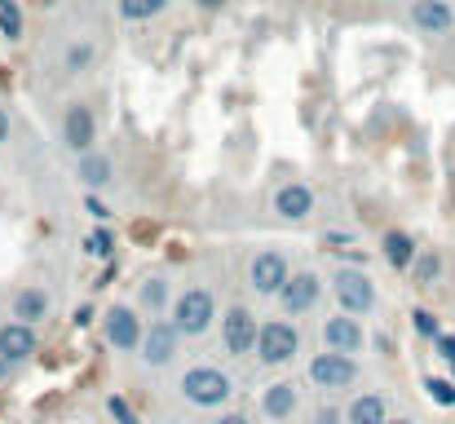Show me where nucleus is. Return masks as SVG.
<instances>
[{"label": "nucleus", "instance_id": "1", "mask_svg": "<svg viewBox=\"0 0 455 424\" xmlns=\"http://www.w3.org/2000/svg\"><path fill=\"white\" fill-rule=\"evenodd\" d=\"M212 318H217V300H212V292H204V287H186V292L172 300V327H177L181 336H204V332L212 327Z\"/></svg>", "mask_w": 455, "mask_h": 424}, {"label": "nucleus", "instance_id": "2", "mask_svg": "<svg viewBox=\"0 0 455 424\" xmlns=\"http://www.w3.org/2000/svg\"><path fill=\"white\" fill-rule=\"evenodd\" d=\"M181 394L195 407H226L230 394H235V380L226 372H217V367H190L181 376Z\"/></svg>", "mask_w": 455, "mask_h": 424}, {"label": "nucleus", "instance_id": "3", "mask_svg": "<svg viewBox=\"0 0 455 424\" xmlns=\"http://www.w3.org/2000/svg\"><path fill=\"white\" fill-rule=\"evenodd\" d=\"M257 354H261V363L283 367V363H292V358L301 354V332H297L292 323H283V318H270V323H261Z\"/></svg>", "mask_w": 455, "mask_h": 424}, {"label": "nucleus", "instance_id": "4", "mask_svg": "<svg viewBox=\"0 0 455 424\" xmlns=\"http://www.w3.org/2000/svg\"><path fill=\"white\" fill-rule=\"evenodd\" d=\"M309 380H314L318 389H349V385L358 380V363H354L349 354H340V349H323V354L309 363Z\"/></svg>", "mask_w": 455, "mask_h": 424}, {"label": "nucleus", "instance_id": "5", "mask_svg": "<svg viewBox=\"0 0 455 424\" xmlns=\"http://www.w3.org/2000/svg\"><path fill=\"white\" fill-rule=\"evenodd\" d=\"M257 336H261V327H257L252 309H243V305L226 309V318H221V340H226V354L248 358V349H257Z\"/></svg>", "mask_w": 455, "mask_h": 424}, {"label": "nucleus", "instance_id": "6", "mask_svg": "<svg viewBox=\"0 0 455 424\" xmlns=\"http://www.w3.org/2000/svg\"><path fill=\"white\" fill-rule=\"evenodd\" d=\"M336 300H340V309L345 314H371L376 309V283L367 279L363 270H340L336 275Z\"/></svg>", "mask_w": 455, "mask_h": 424}, {"label": "nucleus", "instance_id": "7", "mask_svg": "<svg viewBox=\"0 0 455 424\" xmlns=\"http://www.w3.org/2000/svg\"><path fill=\"white\" fill-rule=\"evenodd\" d=\"M248 279H252V287L261 296H279L288 287V279H292V270H288L283 252H257L252 266H248Z\"/></svg>", "mask_w": 455, "mask_h": 424}, {"label": "nucleus", "instance_id": "8", "mask_svg": "<svg viewBox=\"0 0 455 424\" xmlns=\"http://www.w3.org/2000/svg\"><path fill=\"white\" fill-rule=\"evenodd\" d=\"M93 138H98V120H93V111H89L84 102L67 107V120H62V141H67L76 155H89Z\"/></svg>", "mask_w": 455, "mask_h": 424}, {"label": "nucleus", "instance_id": "9", "mask_svg": "<svg viewBox=\"0 0 455 424\" xmlns=\"http://www.w3.org/2000/svg\"><path fill=\"white\" fill-rule=\"evenodd\" d=\"M363 323L354 318V314H336V318H327L323 323V345L327 349H340V354H358L363 349Z\"/></svg>", "mask_w": 455, "mask_h": 424}, {"label": "nucleus", "instance_id": "10", "mask_svg": "<svg viewBox=\"0 0 455 424\" xmlns=\"http://www.w3.org/2000/svg\"><path fill=\"white\" fill-rule=\"evenodd\" d=\"M411 22L425 36H447L455 27V9L447 0H411Z\"/></svg>", "mask_w": 455, "mask_h": 424}, {"label": "nucleus", "instance_id": "11", "mask_svg": "<svg viewBox=\"0 0 455 424\" xmlns=\"http://www.w3.org/2000/svg\"><path fill=\"white\" fill-rule=\"evenodd\" d=\"M142 318L129 309V305H116L111 314H107V340L116 345V349H138L142 345Z\"/></svg>", "mask_w": 455, "mask_h": 424}, {"label": "nucleus", "instance_id": "12", "mask_svg": "<svg viewBox=\"0 0 455 424\" xmlns=\"http://www.w3.org/2000/svg\"><path fill=\"white\" fill-rule=\"evenodd\" d=\"M318 292H323L318 275L301 270V275H292V279H288V287L279 292V305H283V314H292V318H297V314H305V309H314Z\"/></svg>", "mask_w": 455, "mask_h": 424}, {"label": "nucleus", "instance_id": "13", "mask_svg": "<svg viewBox=\"0 0 455 424\" xmlns=\"http://www.w3.org/2000/svg\"><path fill=\"white\" fill-rule=\"evenodd\" d=\"M177 340H181V332H177L172 323H151L147 336H142V358H147L151 367H164V363L177 354Z\"/></svg>", "mask_w": 455, "mask_h": 424}, {"label": "nucleus", "instance_id": "14", "mask_svg": "<svg viewBox=\"0 0 455 424\" xmlns=\"http://www.w3.org/2000/svg\"><path fill=\"white\" fill-rule=\"evenodd\" d=\"M0 354L9 358V363H18V358H31L36 354V332H31V323H4L0 327Z\"/></svg>", "mask_w": 455, "mask_h": 424}, {"label": "nucleus", "instance_id": "15", "mask_svg": "<svg viewBox=\"0 0 455 424\" xmlns=\"http://www.w3.org/2000/svg\"><path fill=\"white\" fill-rule=\"evenodd\" d=\"M309 208H314V195H309V186H301V181H288V186L275 195V212L288 217V221L309 217Z\"/></svg>", "mask_w": 455, "mask_h": 424}, {"label": "nucleus", "instance_id": "16", "mask_svg": "<svg viewBox=\"0 0 455 424\" xmlns=\"http://www.w3.org/2000/svg\"><path fill=\"white\" fill-rule=\"evenodd\" d=\"M261 412H266L270 420H288V416L297 412V385H292V380L270 385V389H266V398H261Z\"/></svg>", "mask_w": 455, "mask_h": 424}, {"label": "nucleus", "instance_id": "17", "mask_svg": "<svg viewBox=\"0 0 455 424\" xmlns=\"http://www.w3.org/2000/svg\"><path fill=\"white\" fill-rule=\"evenodd\" d=\"M416 257H420V252H416V239H411V235H403V230H389V235H385V261H389L394 270H411Z\"/></svg>", "mask_w": 455, "mask_h": 424}, {"label": "nucleus", "instance_id": "18", "mask_svg": "<svg viewBox=\"0 0 455 424\" xmlns=\"http://www.w3.org/2000/svg\"><path fill=\"white\" fill-rule=\"evenodd\" d=\"M49 314V292L44 287H22L18 300H13V318L18 323H40Z\"/></svg>", "mask_w": 455, "mask_h": 424}, {"label": "nucleus", "instance_id": "19", "mask_svg": "<svg viewBox=\"0 0 455 424\" xmlns=\"http://www.w3.org/2000/svg\"><path fill=\"white\" fill-rule=\"evenodd\" d=\"M385 398L380 394H363V398H354L349 403V412H345V424H385Z\"/></svg>", "mask_w": 455, "mask_h": 424}, {"label": "nucleus", "instance_id": "20", "mask_svg": "<svg viewBox=\"0 0 455 424\" xmlns=\"http://www.w3.org/2000/svg\"><path fill=\"white\" fill-rule=\"evenodd\" d=\"M76 177H80L84 186H93V190H98V186H107V181L116 177V168H111V159H107V155H80V172H76Z\"/></svg>", "mask_w": 455, "mask_h": 424}, {"label": "nucleus", "instance_id": "21", "mask_svg": "<svg viewBox=\"0 0 455 424\" xmlns=\"http://www.w3.org/2000/svg\"><path fill=\"white\" fill-rule=\"evenodd\" d=\"M164 9H168V0H120V18H129V22H147Z\"/></svg>", "mask_w": 455, "mask_h": 424}, {"label": "nucleus", "instance_id": "22", "mask_svg": "<svg viewBox=\"0 0 455 424\" xmlns=\"http://www.w3.org/2000/svg\"><path fill=\"white\" fill-rule=\"evenodd\" d=\"M0 31H4L9 40H18V36H22V13H18V4H13V0H0Z\"/></svg>", "mask_w": 455, "mask_h": 424}, {"label": "nucleus", "instance_id": "23", "mask_svg": "<svg viewBox=\"0 0 455 424\" xmlns=\"http://www.w3.org/2000/svg\"><path fill=\"white\" fill-rule=\"evenodd\" d=\"M425 389H429V398H434L438 407H455V380L429 376V380H425Z\"/></svg>", "mask_w": 455, "mask_h": 424}, {"label": "nucleus", "instance_id": "24", "mask_svg": "<svg viewBox=\"0 0 455 424\" xmlns=\"http://www.w3.org/2000/svg\"><path fill=\"white\" fill-rule=\"evenodd\" d=\"M438 275H443V261H438L434 252H420V257H416V283H434Z\"/></svg>", "mask_w": 455, "mask_h": 424}, {"label": "nucleus", "instance_id": "25", "mask_svg": "<svg viewBox=\"0 0 455 424\" xmlns=\"http://www.w3.org/2000/svg\"><path fill=\"white\" fill-rule=\"evenodd\" d=\"M84 248H89L93 257H111V252H116V235H111V230H93V235L84 239Z\"/></svg>", "mask_w": 455, "mask_h": 424}, {"label": "nucleus", "instance_id": "26", "mask_svg": "<svg viewBox=\"0 0 455 424\" xmlns=\"http://www.w3.org/2000/svg\"><path fill=\"white\" fill-rule=\"evenodd\" d=\"M89 62H93V44H71L67 49V71H80Z\"/></svg>", "mask_w": 455, "mask_h": 424}, {"label": "nucleus", "instance_id": "27", "mask_svg": "<svg viewBox=\"0 0 455 424\" xmlns=\"http://www.w3.org/2000/svg\"><path fill=\"white\" fill-rule=\"evenodd\" d=\"M411 318H416V332H420V336H434V340L443 336V327H438V318H434L429 309H416Z\"/></svg>", "mask_w": 455, "mask_h": 424}, {"label": "nucleus", "instance_id": "28", "mask_svg": "<svg viewBox=\"0 0 455 424\" xmlns=\"http://www.w3.org/2000/svg\"><path fill=\"white\" fill-rule=\"evenodd\" d=\"M107 412L116 416V424H142V420H138V412H133L124 398H111V403H107Z\"/></svg>", "mask_w": 455, "mask_h": 424}, {"label": "nucleus", "instance_id": "29", "mask_svg": "<svg viewBox=\"0 0 455 424\" xmlns=\"http://www.w3.org/2000/svg\"><path fill=\"white\" fill-rule=\"evenodd\" d=\"M142 305H147V309H159V305H164V283L159 279L142 283Z\"/></svg>", "mask_w": 455, "mask_h": 424}, {"label": "nucleus", "instance_id": "30", "mask_svg": "<svg viewBox=\"0 0 455 424\" xmlns=\"http://www.w3.org/2000/svg\"><path fill=\"white\" fill-rule=\"evenodd\" d=\"M438 349H443L447 363H455V336H438Z\"/></svg>", "mask_w": 455, "mask_h": 424}, {"label": "nucleus", "instance_id": "31", "mask_svg": "<svg viewBox=\"0 0 455 424\" xmlns=\"http://www.w3.org/2000/svg\"><path fill=\"white\" fill-rule=\"evenodd\" d=\"M314 424H340V412H331V407H323V412L314 416Z\"/></svg>", "mask_w": 455, "mask_h": 424}, {"label": "nucleus", "instance_id": "32", "mask_svg": "<svg viewBox=\"0 0 455 424\" xmlns=\"http://www.w3.org/2000/svg\"><path fill=\"white\" fill-rule=\"evenodd\" d=\"M89 212H93V217H98V221H107V217H111V212H107V204H102V199H89Z\"/></svg>", "mask_w": 455, "mask_h": 424}, {"label": "nucleus", "instance_id": "33", "mask_svg": "<svg viewBox=\"0 0 455 424\" xmlns=\"http://www.w3.org/2000/svg\"><path fill=\"white\" fill-rule=\"evenodd\" d=\"M0 141H9V116L0 111Z\"/></svg>", "mask_w": 455, "mask_h": 424}, {"label": "nucleus", "instance_id": "34", "mask_svg": "<svg viewBox=\"0 0 455 424\" xmlns=\"http://www.w3.org/2000/svg\"><path fill=\"white\" fill-rule=\"evenodd\" d=\"M217 424H248V416H221Z\"/></svg>", "mask_w": 455, "mask_h": 424}, {"label": "nucleus", "instance_id": "35", "mask_svg": "<svg viewBox=\"0 0 455 424\" xmlns=\"http://www.w3.org/2000/svg\"><path fill=\"white\" fill-rule=\"evenodd\" d=\"M199 4H204V9H221L226 0H199Z\"/></svg>", "mask_w": 455, "mask_h": 424}, {"label": "nucleus", "instance_id": "36", "mask_svg": "<svg viewBox=\"0 0 455 424\" xmlns=\"http://www.w3.org/2000/svg\"><path fill=\"white\" fill-rule=\"evenodd\" d=\"M0 376H9V358L4 354H0Z\"/></svg>", "mask_w": 455, "mask_h": 424}, {"label": "nucleus", "instance_id": "37", "mask_svg": "<svg viewBox=\"0 0 455 424\" xmlns=\"http://www.w3.org/2000/svg\"><path fill=\"white\" fill-rule=\"evenodd\" d=\"M385 424H411V420H385Z\"/></svg>", "mask_w": 455, "mask_h": 424}, {"label": "nucleus", "instance_id": "38", "mask_svg": "<svg viewBox=\"0 0 455 424\" xmlns=\"http://www.w3.org/2000/svg\"><path fill=\"white\" fill-rule=\"evenodd\" d=\"M451 380H455V363H451Z\"/></svg>", "mask_w": 455, "mask_h": 424}]
</instances>
